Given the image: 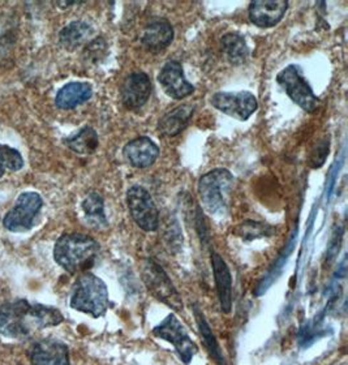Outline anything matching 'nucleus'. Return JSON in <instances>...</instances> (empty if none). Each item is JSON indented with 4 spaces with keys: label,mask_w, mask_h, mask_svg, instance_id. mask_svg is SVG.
<instances>
[{
    "label": "nucleus",
    "mask_w": 348,
    "mask_h": 365,
    "mask_svg": "<svg viewBox=\"0 0 348 365\" xmlns=\"http://www.w3.org/2000/svg\"><path fill=\"white\" fill-rule=\"evenodd\" d=\"M174 41V28L171 24L167 21L166 19H153L152 21L146 24L141 43L146 50L158 53L165 50L166 47L171 45Z\"/></svg>",
    "instance_id": "nucleus-16"
},
{
    "label": "nucleus",
    "mask_w": 348,
    "mask_h": 365,
    "mask_svg": "<svg viewBox=\"0 0 348 365\" xmlns=\"http://www.w3.org/2000/svg\"><path fill=\"white\" fill-rule=\"evenodd\" d=\"M44 206V200L37 192H24L16 201L15 206L6 214L3 225L8 231H29Z\"/></svg>",
    "instance_id": "nucleus-8"
},
{
    "label": "nucleus",
    "mask_w": 348,
    "mask_h": 365,
    "mask_svg": "<svg viewBox=\"0 0 348 365\" xmlns=\"http://www.w3.org/2000/svg\"><path fill=\"white\" fill-rule=\"evenodd\" d=\"M110 304L106 283L89 272L78 275L71 297V307L78 312L98 319L107 312Z\"/></svg>",
    "instance_id": "nucleus-3"
},
{
    "label": "nucleus",
    "mask_w": 348,
    "mask_h": 365,
    "mask_svg": "<svg viewBox=\"0 0 348 365\" xmlns=\"http://www.w3.org/2000/svg\"><path fill=\"white\" fill-rule=\"evenodd\" d=\"M28 355L31 365H71L67 344L53 338L33 343Z\"/></svg>",
    "instance_id": "nucleus-12"
},
{
    "label": "nucleus",
    "mask_w": 348,
    "mask_h": 365,
    "mask_svg": "<svg viewBox=\"0 0 348 365\" xmlns=\"http://www.w3.org/2000/svg\"><path fill=\"white\" fill-rule=\"evenodd\" d=\"M329 140L321 141L310 155V166L313 168H321L325 162L326 157L329 155Z\"/></svg>",
    "instance_id": "nucleus-28"
},
{
    "label": "nucleus",
    "mask_w": 348,
    "mask_h": 365,
    "mask_svg": "<svg viewBox=\"0 0 348 365\" xmlns=\"http://www.w3.org/2000/svg\"><path fill=\"white\" fill-rule=\"evenodd\" d=\"M94 29L91 24L85 21H72L63 28L59 34V42L68 50H75L91 39Z\"/></svg>",
    "instance_id": "nucleus-21"
},
{
    "label": "nucleus",
    "mask_w": 348,
    "mask_h": 365,
    "mask_svg": "<svg viewBox=\"0 0 348 365\" xmlns=\"http://www.w3.org/2000/svg\"><path fill=\"white\" fill-rule=\"evenodd\" d=\"M195 110L196 107L192 105H182L170 110L159 119V132L166 137L178 136L190 124Z\"/></svg>",
    "instance_id": "nucleus-18"
},
{
    "label": "nucleus",
    "mask_w": 348,
    "mask_h": 365,
    "mask_svg": "<svg viewBox=\"0 0 348 365\" xmlns=\"http://www.w3.org/2000/svg\"><path fill=\"white\" fill-rule=\"evenodd\" d=\"M140 270L143 282L153 297L176 312H182L184 308L182 297L165 269L153 259H144Z\"/></svg>",
    "instance_id": "nucleus-5"
},
{
    "label": "nucleus",
    "mask_w": 348,
    "mask_h": 365,
    "mask_svg": "<svg viewBox=\"0 0 348 365\" xmlns=\"http://www.w3.org/2000/svg\"><path fill=\"white\" fill-rule=\"evenodd\" d=\"M329 334H333V329L322 325V319H310L299 329L297 343L302 349H308L321 338H325Z\"/></svg>",
    "instance_id": "nucleus-25"
},
{
    "label": "nucleus",
    "mask_w": 348,
    "mask_h": 365,
    "mask_svg": "<svg viewBox=\"0 0 348 365\" xmlns=\"http://www.w3.org/2000/svg\"><path fill=\"white\" fill-rule=\"evenodd\" d=\"M152 89L150 77L144 72H133L121 85V102L128 110L141 108L150 98Z\"/></svg>",
    "instance_id": "nucleus-11"
},
{
    "label": "nucleus",
    "mask_w": 348,
    "mask_h": 365,
    "mask_svg": "<svg viewBox=\"0 0 348 365\" xmlns=\"http://www.w3.org/2000/svg\"><path fill=\"white\" fill-rule=\"evenodd\" d=\"M277 83L287 93L288 97L297 106L302 107L304 111L314 113L317 110L319 101L312 91L309 83L305 80L303 71L299 66L291 64L282 69L277 76Z\"/></svg>",
    "instance_id": "nucleus-6"
},
{
    "label": "nucleus",
    "mask_w": 348,
    "mask_h": 365,
    "mask_svg": "<svg viewBox=\"0 0 348 365\" xmlns=\"http://www.w3.org/2000/svg\"><path fill=\"white\" fill-rule=\"evenodd\" d=\"M123 155L133 168H150L159 157V148L152 138L140 136L124 146Z\"/></svg>",
    "instance_id": "nucleus-15"
},
{
    "label": "nucleus",
    "mask_w": 348,
    "mask_h": 365,
    "mask_svg": "<svg viewBox=\"0 0 348 365\" xmlns=\"http://www.w3.org/2000/svg\"><path fill=\"white\" fill-rule=\"evenodd\" d=\"M83 210L86 222L91 227L106 228L108 226L105 214V201L97 192H91L83 201Z\"/></svg>",
    "instance_id": "nucleus-23"
},
{
    "label": "nucleus",
    "mask_w": 348,
    "mask_h": 365,
    "mask_svg": "<svg viewBox=\"0 0 348 365\" xmlns=\"http://www.w3.org/2000/svg\"><path fill=\"white\" fill-rule=\"evenodd\" d=\"M234 188V175L226 168H215L201 176L198 196L205 210L212 215L226 213Z\"/></svg>",
    "instance_id": "nucleus-4"
},
{
    "label": "nucleus",
    "mask_w": 348,
    "mask_h": 365,
    "mask_svg": "<svg viewBox=\"0 0 348 365\" xmlns=\"http://www.w3.org/2000/svg\"><path fill=\"white\" fill-rule=\"evenodd\" d=\"M193 314H195V319H196L201 339L204 342L205 349L209 352L210 358L218 365H228L227 360L223 355V351L220 349V343L213 334L212 327L205 317L204 312L197 304L193 305Z\"/></svg>",
    "instance_id": "nucleus-20"
},
{
    "label": "nucleus",
    "mask_w": 348,
    "mask_h": 365,
    "mask_svg": "<svg viewBox=\"0 0 348 365\" xmlns=\"http://www.w3.org/2000/svg\"><path fill=\"white\" fill-rule=\"evenodd\" d=\"M153 334L157 338L171 343L184 364H190L192 359L195 358V355L198 352L196 343L192 341L185 327H183L182 322L175 314H168L166 319L159 322L158 325L153 329Z\"/></svg>",
    "instance_id": "nucleus-7"
},
{
    "label": "nucleus",
    "mask_w": 348,
    "mask_h": 365,
    "mask_svg": "<svg viewBox=\"0 0 348 365\" xmlns=\"http://www.w3.org/2000/svg\"><path fill=\"white\" fill-rule=\"evenodd\" d=\"M220 46L223 53H226L228 61L232 66H242L248 56L250 48L245 42V39L239 33H227L220 38Z\"/></svg>",
    "instance_id": "nucleus-22"
},
{
    "label": "nucleus",
    "mask_w": 348,
    "mask_h": 365,
    "mask_svg": "<svg viewBox=\"0 0 348 365\" xmlns=\"http://www.w3.org/2000/svg\"><path fill=\"white\" fill-rule=\"evenodd\" d=\"M213 107L237 120H248L257 111V98L250 91H218L213 94Z\"/></svg>",
    "instance_id": "nucleus-10"
},
{
    "label": "nucleus",
    "mask_w": 348,
    "mask_h": 365,
    "mask_svg": "<svg viewBox=\"0 0 348 365\" xmlns=\"http://www.w3.org/2000/svg\"><path fill=\"white\" fill-rule=\"evenodd\" d=\"M24 166L21 153L8 145L0 144V178L4 175L6 170L19 171Z\"/></svg>",
    "instance_id": "nucleus-27"
},
{
    "label": "nucleus",
    "mask_w": 348,
    "mask_h": 365,
    "mask_svg": "<svg viewBox=\"0 0 348 365\" xmlns=\"http://www.w3.org/2000/svg\"><path fill=\"white\" fill-rule=\"evenodd\" d=\"M99 252L96 239L85 234H64L53 248V259L71 274L85 273L94 265Z\"/></svg>",
    "instance_id": "nucleus-2"
},
{
    "label": "nucleus",
    "mask_w": 348,
    "mask_h": 365,
    "mask_svg": "<svg viewBox=\"0 0 348 365\" xmlns=\"http://www.w3.org/2000/svg\"><path fill=\"white\" fill-rule=\"evenodd\" d=\"M127 206L138 227L146 232H154L158 230V207L148 190L140 185L130 187L127 192Z\"/></svg>",
    "instance_id": "nucleus-9"
},
{
    "label": "nucleus",
    "mask_w": 348,
    "mask_h": 365,
    "mask_svg": "<svg viewBox=\"0 0 348 365\" xmlns=\"http://www.w3.org/2000/svg\"><path fill=\"white\" fill-rule=\"evenodd\" d=\"M158 83L170 98L183 99L195 91V86L184 76L183 66L176 61H167L160 69Z\"/></svg>",
    "instance_id": "nucleus-13"
},
{
    "label": "nucleus",
    "mask_w": 348,
    "mask_h": 365,
    "mask_svg": "<svg viewBox=\"0 0 348 365\" xmlns=\"http://www.w3.org/2000/svg\"><path fill=\"white\" fill-rule=\"evenodd\" d=\"M235 234L242 237L244 242H252L261 237H267L275 234V227L267 223L257 221H244L235 228Z\"/></svg>",
    "instance_id": "nucleus-26"
},
{
    "label": "nucleus",
    "mask_w": 348,
    "mask_h": 365,
    "mask_svg": "<svg viewBox=\"0 0 348 365\" xmlns=\"http://www.w3.org/2000/svg\"><path fill=\"white\" fill-rule=\"evenodd\" d=\"M93 96V86L89 83H69L58 91L55 105L61 110H72L88 102Z\"/></svg>",
    "instance_id": "nucleus-19"
},
{
    "label": "nucleus",
    "mask_w": 348,
    "mask_h": 365,
    "mask_svg": "<svg viewBox=\"0 0 348 365\" xmlns=\"http://www.w3.org/2000/svg\"><path fill=\"white\" fill-rule=\"evenodd\" d=\"M64 144L67 145V148L72 152L81 155H91L98 149V135L91 127L86 125L78 130L76 135L66 138Z\"/></svg>",
    "instance_id": "nucleus-24"
},
{
    "label": "nucleus",
    "mask_w": 348,
    "mask_h": 365,
    "mask_svg": "<svg viewBox=\"0 0 348 365\" xmlns=\"http://www.w3.org/2000/svg\"><path fill=\"white\" fill-rule=\"evenodd\" d=\"M286 0H255L250 4L248 15L250 23L258 28H272L286 15Z\"/></svg>",
    "instance_id": "nucleus-14"
},
{
    "label": "nucleus",
    "mask_w": 348,
    "mask_h": 365,
    "mask_svg": "<svg viewBox=\"0 0 348 365\" xmlns=\"http://www.w3.org/2000/svg\"><path fill=\"white\" fill-rule=\"evenodd\" d=\"M210 261L220 308L223 313L228 314L232 309V277L226 261L222 259L217 252H212Z\"/></svg>",
    "instance_id": "nucleus-17"
},
{
    "label": "nucleus",
    "mask_w": 348,
    "mask_h": 365,
    "mask_svg": "<svg viewBox=\"0 0 348 365\" xmlns=\"http://www.w3.org/2000/svg\"><path fill=\"white\" fill-rule=\"evenodd\" d=\"M64 321L59 309L44 304L16 300L0 305V334L25 339L37 329L58 327Z\"/></svg>",
    "instance_id": "nucleus-1"
}]
</instances>
